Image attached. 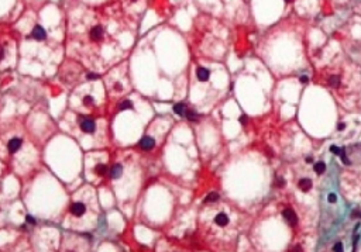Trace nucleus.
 <instances>
[{
    "instance_id": "obj_9",
    "label": "nucleus",
    "mask_w": 361,
    "mask_h": 252,
    "mask_svg": "<svg viewBox=\"0 0 361 252\" xmlns=\"http://www.w3.org/2000/svg\"><path fill=\"white\" fill-rule=\"evenodd\" d=\"M214 223H216L219 227H224V225L229 224V217H227L224 213H219L217 216L214 217Z\"/></svg>"
},
{
    "instance_id": "obj_26",
    "label": "nucleus",
    "mask_w": 361,
    "mask_h": 252,
    "mask_svg": "<svg viewBox=\"0 0 361 252\" xmlns=\"http://www.w3.org/2000/svg\"><path fill=\"white\" fill-rule=\"evenodd\" d=\"M247 121H248V117H247V115H241V117H240V123H241L243 125L247 124Z\"/></svg>"
},
{
    "instance_id": "obj_15",
    "label": "nucleus",
    "mask_w": 361,
    "mask_h": 252,
    "mask_svg": "<svg viewBox=\"0 0 361 252\" xmlns=\"http://www.w3.org/2000/svg\"><path fill=\"white\" fill-rule=\"evenodd\" d=\"M313 170H315L318 175H322V173H324V170H326V165H324V162H318V164H315V166H313Z\"/></svg>"
},
{
    "instance_id": "obj_6",
    "label": "nucleus",
    "mask_w": 361,
    "mask_h": 252,
    "mask_svg": "<svg viewBox=\"0 0 361 252\" xmlns=\"http://www.w3.org/2000/svg\"><path fill=\"white\" fill-rule=\"evenodd\" d=\"M31 37L35 38L37 41H43V40H45V38H47V33H45V30H44L41 25H35V27L33 28Z\"/></svg>"
},
{
    "instance_id": "obj_30",
    "label": "nucleus",
    "mask_w": 361,
    "mask_h": 252,
    "mask_svg": "<svg viewBox=\"0 0 361 252\" xmlns=\"http://www.w3.org/2000/svg\"><path fill=\"white\" fill-rule=\"evenodd\" d=\"M3 58H4V51H3V48L0 47V61H2Z\"/></svg>"
},
{
    "instance_id": "obj_32",
    "label": "nucleus",
    "mask_w": 361,
    "mask_h": 252,
    "mask_svg": "<svg viewBox=\"0 0 361 252\" xmlns=\"http://www.w3.org/2000/svg\"><path fill=\"white\" fill-rule=\"evenodd\" d=\"M130 2H137V0H130Z\"/></svg>"
},
{
    "instance_id": "obj_27",
    "label": "nucleus",
    "mask_w": 361,
    "mask_h": 252,
    "mask_svg": "<svg viewBox=\"0 0 361 252\" xmlns=\"http://www.w3.org/2000/svg\"><path fill=\"white\" fill-rule=\"evenodd\" d=\"M336 200H337L336 195H333V193H330V195H329V201H330V203H336Z\"/></svg>"
},
{
    "instance_id": "obj_8",
    "label": "nucleus",
    "mask_w": 361,
    "mask_h": 252,
    "mask_svg": "<svg viewBox=\"0 0 361 252\" xmlns=\"http://www.w3.org/2000/svg\"><path fill=\"white\" fill-rule=\"evenodd\" d=\"M196 76H198V79H199L200 82H206V80H209V78H210V72H209V69H206V68L199 66L196 69Z\"/></svg>"
},
{
    "instance_id": "obj_31",
    "label": "nucleus",
    "mask_w": 361,
    "mask_h": 252,
    "mask_svg": "<svg viewBox=\"0 0 361 252\" xmlns=\"http://www.w3.org/2000/svg\"><path fill=\"white\" fill-rule=\"evenodd\" d=\"M337 128H339V130H344V128H346V125L343 124V123H340V124L337 125Z\"/></svg>"
},
{
    "instance_id": "obj_1",
    "label": "nucleus",
    "mask_w": 361,
    "mask_h": 252,
    "mask_svg": "<svg viewBox=\"0 0 361 252\" xmlns=\"http://www.w3.org/2000/svg\"><path fill=\"white\" fill-rule=\"evenodd\" d=\"M80 130L83 131V133H88V134H92L93 131H95V128H96V124H95V121H93L92 119H80Z\"/></svg>"
},
{
    "instance_id": "obj_22",
    "label": "nucleus",
    "mask_w": 361,
    "mask_h": 252,
    "mask_svg": "<svg viewBox=\"0 0 361 252\" xmlns=\"http://www.w3.org/2000/svg\"><path fill=\"white\" fill-rule=\"evenodd\" d=\"M88 79L89 80H98V79H100V75H98V73H89Z\"/></svg>"
},
{
    "instance_id": "obj_11",
    "label": "nucleus",
    "mask_w": 361,
    "mask_h": 252,
    "mask_svg": "<svg viewBox=\"0 0 361 252\" xmlns=\"http://www.w3.org/2000/svg\"><path fill=\"white\" fill-rule=\"evenodd\" d=\"M121 173H123L121 165H114L110 170V176H112V179H119V178L121 176Z\"/></svg>"
},
{
    "instance_id": "obj_23",
    "label": "nucleus",
    "mask_w": 361,
    "mask_h": 252,
    "mask_svg": "<svg viewBox=\"0 0 361 252\" xmlns=\"http://www.w3.org/2000/svg\"><path fill=\"white\" fill-rule=\"evenodd\" d=\"M340 149L341 148H339V146H331L330 148V152H333V154H336V155H340Z\"/></svg>"
},
{
    "instance_id": "obj_14",
    "label": "nucleus",
    "mask_w": 361,
    "mask_h": 252,
    "mask_svg": "<svg viewBox=\"0 0 361 252\" xmlns=\"http://www.w3.org/2000/svg\"><path fill=\"white\" fill-rule=\"evenodd\" d=\"M95 173L96 175H99V176H103V175H106L107 173V166L103 164H99L95 166Z\"/></svg>"
},
{
    "instance_id": "obj_4",
    "label": "nucleus",
    "mask_w": 361,
    "mask_h": 252,
    "mask_svg": "<svg viewBox=\"0 0 361 252\" xmlns=\"http://www.w3.org/2000/svg\"><path fill=\"white\" fill-rule=\"evenodd\" d=\"M282 216H284V218L286 220L289 225H295L298 223L296 214H295V211H294V210H291V209L284 210V211H282Z\"/></svg>"
},
{
    "instance_id": "obj_18",
    "label": "nucleus",
    "mask_w": 361,
    "mask_h": 252,
    "mask_svg": "<svg viewBox=\"0 0 361 252\" xmlns=\"http://www.w3.org/2000/svg\"><path fill=\"white\" fill-rule=\"evenodd\" d=\"M329 85L331 86V88H337V86L340 85V79H339V76H331L330 79H329Z\"/></svg>"
},
{
    "instance_id": "obj_33",
    "label": "nucleus",
    "mask_w": 361,
    "mask_h": 252,
    "mask_svg": "<svg viewBox=\"0 0 361 252\" xmlns=\"http://www.w3.org/2000/svg\"><path fill=\"white\" fill-rule=\"evenodd\" d=\"M285 2H292V0H285Z\"/></svg>"
},
{
    "instance_id": "obj_25",
    "label": "nucleus",
    "mask_w": 361,
    "mask_h": 252,
    "mask_svg": "<svg viewBox=\"0 0 361 252\" xmlns=\"http://www.w3.org/2000/svg\"><path fill=\"white\" fill-rule=\"evenodd\" d=\"M333 251H343V245H341V242H337L336 245L333 246Z\"/></svg>"
},
{
    "instance_id": "obj_3",
    "label": "nucleus",
    "mask_w": 361,
    "mask_h": 252,
    "mask_svg": "<svg viewBox=\"0 0 361 252\" xmlns=\"http://www.w3.org/2000/svg\"><path fill=\"white\" fill-rule=\"evenodd\" d=\"M138 146L141 149H144V151H151L155 146V140L151 137H143L140 140V142H138Z\"/></svg>"
},
{
    "instance_id": "obj_12",
    "label": "nucleus",
    "mask_w": 361,
    "mask_h": 252,
    "mask_svg": "<svg viewBox=\"0 0 361 252\" xmlns=\"http://www.w3.org/2000/svg\"><path fill=\"white\" fill-rule=\"evenodd\" d=\"M172 110H174L175 114L180 115V117H184L185 113H186V107H185V104H184V103H176V104H174Z\"/></svg>"
},
{
    "instance_id": "obj_5",
    "label": "nucleus",
    "mask_w": 361,
    "mask_h": 252,
    "mask_svg": "<svg viewBox=\"0 0 361 252\" xmlns=\"http://www.w3.org/2000/svg\"><path fill=\"white\" fill-rule=\"evenodd\" d=\"M21 145H23V141L20 140V138H11V140L9 141V144H7V149H9L10 154H16V152L21 148Z\"/></svg>"
},
{
    "instance_id": "obj_16",
    "label": "nucleus",
    "mask_w": 361,
    "mask_h": 252,
    "mask_svg": "<svg viewBox=\"0 0 361 252\" xmlns=\"http://www.w3.org/2000/svg\"><path fill=\"white\" fill-rule=\"evenodd\" d=\"M185 115H186V119L189 120V121H198V119H199V115L196 114L193 110H186Z\"/></svg>"
},
{
    "instance_id": "obj_10",
    "label": "nucleus",
    "mask_w": 361,
    "mask_h": 252,
    "mask_svg": "<svg viewBox=\"0 0 361 252\" xmlns=\"http://www.w3.org/2000/svg\"><path fill=\"white\" fill-rule=\"evenodd\" d=\"M299 189L303 191H308L312 189V180L308 179V178H303V179L299 180Z\"/></svg>"
},
{
    "instance_id": "obj_13",
    "label": "nucleus",
    "mask_w": 361,
    "mask_h": 252,
    "mask_svg": "<svg viewBox=\"0 0 361 252\" xmlns=\"http://www.w3.org/2000/svg\"><path fill=\"white\" fill-rule=\"evenodd\" d=\"M219 197H220V196H219V193H216V191H212V193H209V195L206 196L203 201H205V203H214V201L219 200Z\"/></svg>"
},
{
    "instance_id": "obj_20",
    "label": "nucleus",
    "mask_w": 361,
    "mask_h": 252,
    "mask_svg": "<svg viewBox=\"0 0 361 252\" xmlns=\"http://www.w3.org/2000/svg\"><path fill=\"white\" fill-rule=\"evenodd\" d=\"M82 103L85 104V106H92V104H93V97H92V96H85V97L82 99Z\"/></svg>"
},
{
    "instance_id": "obj_7",
    "label": "nucleus",
    "mask_w": 361,
    "mask_h": 252,
    "mask_svg": "<svg viewBox=\"0 0 361 252\" xmlns=\"http://www.w3.org/2000/svg\"><path fill=\"white\" fill-rule=\"evenodd\" d=\"M89 35H90V40L92 41H100L102 38H103V28L100 27V25H95V27L90 30V33H89Z\"/></svg>"
},
{
    "instance_id": "obj_2",
    "label": "nucleus",
    "mask_w": 361,
    "mask_h": 252,
    "mask_svg": "<svg viewBox=\"0 0 361 252\" xmlns=\"http://www.w3.org/2000/svg\"><path fill=\"white\" fill-rule=\"evenodd\" d=\"M85 211H86V207L82 201H76V203H74L71 206V214L75 217H82L85 214Z\"/></svg>"
},
{
    "instance_id": "obj_24",
    "label": "nucleus",
    "mask_w": 361,
    "mask_h": 252,
    "mask_svg": "<svg viewBox=\"0 0 361 252\" xmlns=\"http://www.w3.org/2000/svg\"><path fill=\"white\" fill-rule=\"evenodd\" d=\"M114 90H116V92H121L123 90V85H121V83H119V82L114 83Z\"/></svg>"
},
{
    "instance_id": "obj_29",
    "label": "nucleus",
    "mask_w": 361,
    "mask_h": 252,
    "mask_svg": "<svg viewBox=\"0 0 361 252\" xmlns=\"http://www.w3.org/2000/svg\"><path fill=\"white\" fill-rule=\"evenodd\" d=\"M308 80H309V79H308V76H300V82H302V83H308Z\"/></svg>"
},
{
    "instance_id": "obj_21",
    "label": "nucleus",
    "mask_w": 361,
    "mask_h": 252,
    "mask_svg": "<svg viewBox=\"0 0 361 252\" xmlns=\"http://www.w3.org/2000/svg\"><path fill=\"white\" fill-rule=\"evenodd\" d=\"M25 223H27V224H30V225H35V224H37L35 218H34L33 216H28V214L25 216Z\"/></svg>"
},
{
    "instance_id": "obj_17",
    "label": "nucleus",
    "mask_w": 361,
    "mask_h": 252,
    "mask_svg": "<svg viewBox=\"0 0 361 252\" xmlns=\"http://www.w3.org/2000/svg\"><path fill=\"white\" fill-rule=\"evenodd\" d=\"M127 109H133L131 100H123L121 103L119 104V110H120V111H123V110H127Z\"/></svg>"
},
{
    "instance_id": "obj_28",
    "label": "nucleus",
    "mask_w": 361,
    "mask_h": 252,
    "mask_svg": "<svg viewBox=\"0 0 361 252\" xmlns=\"http://www.w3.org/2000/svg\"><path fill=\"white\" fill-rule=\"evenodd\" d=\"M278 186H279V187L285 186V180H284V178H278Z\"/></svg>"
},
{
    "instance_id": "obj_34",
    "label": "nucleus",
    "mask_w": 361,
    "mask_h": 252,
    "mask_svg": "<svg viewBox=\"0 0 361 252\" xmlns=\"http://www.w3.org/2000/svg\"><path fill=\"white\" fill-rule=\"evenodd\" d=\"M360 217H361V214H360Z\"/></svg>"
},
{
    "instance_id": "obj_19",
    "label": "nucleus",
    "mask_w": 361,
    "mask_h": 252,
    "mask_svg": "<svg viewBox=\"0 0 361 252\" xmlns=\"http://www.w3.org/2000/svg\"><path fill=\"white\" fill-rule=\"evenodd\" d=\"M340 158H341L343 164H346V165H350V161L347 159V155H346V149L341 148L340 149Z\"/></svg>"
}]
</instances>
